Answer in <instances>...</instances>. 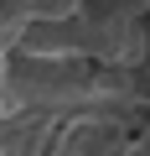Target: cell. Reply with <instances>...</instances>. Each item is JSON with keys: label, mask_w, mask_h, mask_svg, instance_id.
Returning a JSON list of instances; mask_svg holds the SVG:
<instances>
[]
</instances>
